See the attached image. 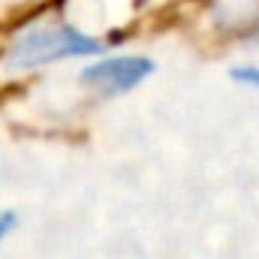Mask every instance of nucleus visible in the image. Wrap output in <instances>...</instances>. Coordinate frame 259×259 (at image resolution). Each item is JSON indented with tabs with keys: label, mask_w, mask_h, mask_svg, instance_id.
Segmentation results:
<instances>
[{
	"label": "nucleus",
	"mask_w": 259,
	"mask_h": 259,
	"mask_svg": "<svg viewBox=\"0 0 259 259\" xmlns=\"http://www.w3.org/2000/svg\"><path fill=\"white\" fill-rule=\"evenodd\" d=\"M97 52H103L100 39H94L75 27H66V24H46V27H33L15 39V46L6 55V64L12 69H30V66L55 64L64 58L97 55Z\"/></svg>",
	"instance_id": "1"
},
{
	"label": "nucleus",
	"mask_w": 259,
	"mask_h": 259,
	"mask_svg": "<svg viewBox=\"0 0 259 259\" xmlns=\"http://www.w3.org/2000/svg\"><path fill=\"white\" fill-rule=\"evenodd\" d=\"M151 72H154L151 58H109V61L88 66L81 72V81L106 97H121L133 88H139Z\"/></svg>",
	"instance_id": "2"
},
{
	"label": "nucleus",
	"mask_w": 259,
	"mask_h": 259,
	"mask_svg": "<svg viewBox=\"0 0 259 259\" xmlns=\"http://www.w3.org/2000/svg\"><path fill=\"white\" fill-rule=\"evenodd\" d=\"M232 81L259 91V66H235V69H232Z\"/></svg>",
	"instance_id": "3"
},
{
	"label": "nucleus",
	"mask_w": 259,
	"mask_h": 259,
	"mask_svg": "<svg viewBox=\"0 0 259 259\" xmlns=\"http://www.w3.org/2000/svg\"><path fill=\"white\" fill-rule=\"evenodd\" d=\"M15 223H18V217L12 211H0V238H6L15 229Z\"/></svg>",
	"instance_id": "4"
}]
</instances>
